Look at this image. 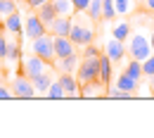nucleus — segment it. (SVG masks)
<instances>
[{"instance_id":"f257e3e1","label":"nucleus","mask_w":154,"mask_h":138,"mask_svg":"<svg viewBox=\"0 0 154 138\" xmlns=\"http://www.w3.org/2000/svg\"><path fill=\"white\" fill-rule=\"evenodd\" d=\"M31 50H33L38 57H43L45 62H52V59L57 57V55H55V36L45 31L43 36L33 38V43H31Z\"/></svg>"},{"instance_id":"f03ea898","label":"nucleus","mask_w":154,"mask_h":138,"mask_svg":"<svg viewBox=\"0 0 154 138\" xmlns=\"http://www.w3.org/2000/svg\"><path fill=\"white\" fill-rule=\"evenodd\" d=\"M128 53H131V57H133V59H140V62H145V59L152 55L149 36H145V34H135V36H131Z\"/></svg>"},{"instance_id":"7ed1b4c3","label":"nucleus","mask_w":154,"mask_h":138,"mask_svg":"<svg viewBox=\"0 0 154 138\" xmlns=\"http://www.w3.org/2000/svg\"><path fill=\"white\" fill-rule=\"evenodd\" d=\"M48 64H50V62H45L43 57H38V55L33 53V55H29V57H21V74L33 81L36 76H40V74L48 72Z\"/></svg>"},{"instance_id":"20e7f679","label":"nucleus","mask_w":154,"mask_h":138,"mask_svg":"<svg viewBox=\"0 0 154 138\" xmlns=\"http://www.w3.org/2000/svg\"><path fill=\"white\" fill-rule=\"evenodd\" d=\"M78 83H88V81L100 79V57H83L78 64Z\"/></svg>"},{"instance_id":"39448f33","label":"nucleus","mask_w":154,"mask_h":138,"mask_svg":"<svg viewBox=\"0 0 154 138\" xmlns=\"http://www.w3.org/2000/svg\"><path fill=\"white\" fill-rule=\"evenodd\" d=\"M69 38L74 40L76 45H88V43H93V38H95V29L90 24H85V21H74Z\"/></svg>"},{"instance_id":"423d86ee","label":"nucleus","mask_w":154,"mask_h":138,"mask_svg":"<svg viewBox=\"0 0 154 138\" xmlns=\"http://www.w3.org/2000/svg\"><path fill=\"white\" fill-rule=\"evenodd\" d=\"M12 93H14V98H36V88H33V81L29 79V76H24L21 74L19 79L12 83Z\"/></svg>"},{"instance_id":"0eeeda50","label":"nucleus","mask_w":154,"mask_h":138,"mask_svg":"<svg viewBox=\"0 0 154 138\" xmlns=\"http://www.w3.org/2000/svg\"><path fill=\"white\" fill-rule=\"evenodd\" d=\"M71 26H74V21L71 17H64V14H57L55 19L48 24V31L52 34V36H69L71 34Z\"/></svg>"},{"instance_id":"6e6552de","label":"nucleus","mask_w":154,"mask_h":138,"mask_svg":"<svg viewBox=\"0 0 154 138\" xmlns=\"http://www.w3.org/2000/svg\"><path fill=\"white\" fill-rule=\"evenodd\" d=\"M45 31H48V26H45V24L40 21V17L36 14V12L26 17V26H24V34H26V36H29L31 40H33V38H38V36H43Z\"/></svg>"},{"instance_id":"1a4fd4ad","label":"nucleus","mask_w":154,"mask_h":138,"mask_svg":"<svg viewBox=\"0 0 154 138\" xmlns=\"http://www.w3.org/2000/svg\"><path fill=\"white\" fill-rule=\"evenodd\" d=\"M0 57H2V59H12V62H14V59H21L19 45L12 43V40H7L2 31H0Z\"/></svg>"},{"instance_id":"9d476101","label":"nucleus","mask_w":154,"mask_h":138,"mask_svg":"<svg viewBox=\"0 0 154 138\" xmlns=\"http://www.w3.org/2000/svg\"><path fill=\"white\" fill-rule=\"evenodd\" d=\"M74 53H76V43L69 36H55V55H57V59L74 55Z\"/></svg>"},{"instance_id":"9b49d317","label":"nucleus","mask_w":154,"mask_h":138,"mask_svg":"<svg viewBox=\"0 0 154 138\" xmlns=\"http://www.w3.org/2000/svg\"><path fill=\"white\" fill-rule=\"evenodd\" d=\"M102 81L95 79V81H88V83H81V91H78V95H83V98H95V95H102Z\"/></svg>"},{"instance_id":"f8f14e48","label":"nucleus","mask_w":154,"mask_h":138,"mask_svg":"<svg viewBox=\"0 0 154 138\" xmlns=\"http://www.w3.org/2000/svg\"><path fill=\"white\" fill-rule=\"evenodd\" d=\"M100 81L104 86H109V81H112V57L107 53L100 55Z\"/></svg>"},{"instance_id":"ddd939ff","label":"nucleus","mask_w":154,"mask_h":138,"mask_svg":"<svg viewBox=\"0 0 154 138\" xmlns=\"http://www.w3.org/2000/svg\"><path fill=\"white\" fill-rule=\"evenodd\" d=\"M116 88H121V91H126V93H135V91H137V79H133L128 72H123V74H119V79H116Z\"/></svg>"},{"instance_id":"4468645a","label":"nucleus","mask_w":154,"mask_h":138,"mask_svg":"<svg viewBox=\"0 0 154 138\" xmlns=\"http://www.w3.org/2000/svg\"><path fill=\"white\" fill-rule=\"evenodd\" d=\"M50 86H52V76H50V72H45V74H40V76H36V79H33L36 95H48Z\"/></svg>"},{"instance_id":"2eb2a0df","label":"nucleus","mask_w":154,"mask_h":138,"mask_svg":"<svg viewBox=\"0 0 154 138\" xmlns=\"http://www.w3.org/2000/svg\"><path fill=\"white\" fill-rule=\"evenodd\" d=\"M107 55L112 57V62H119V59L126 55V48H123V40L119 38H112L109 43H107Z\"/></svg>"},{"instance_id":"dca6fc26","label":"nucleus","mask_w":154,"mask_h":138,"mask_svg":"<svg viewBox=\"0 0 154 138\" xmlns=\"http://www.w3.org/2000/svg\"><path fill=\"white\" fill-rule=\"evenodd\" d=\"M36 14H38V17H40V21H43V24L48 26L50 21L55 19V17H57V10H55L52 0H50V2H45V5H40L38 10H36Z\"/></svg>"},{"instance_id":"f3484780","label":"nucleus","mask_w":154,"mask_h":138,"mask_svg":"<svg viewBox=\"0 0 154 138\" xmlns=\"http://www.w3.org/2000/svg\"><path fill=\"white\" fill-rule=\"evenodd\" d=\"M59 83L64 86L66 95H71V98H76L78 91H81V88H78V79H74L71 74H62V76H59Z\"/></svg>"},{"instance_id":"a211bd4d","label":"nucleus","mask_w":154,"mask_h":138,"mask_svg":"<svg viewBox=\"0 0 154 138\" xmlns=\"http://www.w3.org/2000/svg\"><path fill=\"white\" fill-rule=\"evenodd\" d=\"M57 69L62 72V74H71L74 69H78V57H76V53H74V55H66V57H59Z\"/></svg>"},{"instance_id":"6ab92c4d","label":"nucleus","mask_w":154,"mask_h":138,"mask_svg":"<svg viewBox=\"0 0 154 138\" xmlns=\"http://www.w3.org/2000/svg\"><path fill=\"white\" fill-rule=\"evenodd\" d=\"M2 26H5L7 34H19V31H21V14H19V10H17L14 14H10L7 19L2 21Z\"/></svg>"},{"instance_id":"aec40b11","label":"nucleus","mask_w":154,"mask_h":138,"mask_svg":"<svg viewBox=\"0 0 154 138\" xmlns=\"http://www.w3.org/2000/svg\"><path fill=\"white\" fill-rule=\"evenodd\" d=\"M52 5H55V10H57V14H64V17H71V14L76 12L74 0H52Z\"/></svg>"},{"instance_id":"412c9836","label":"nucleus","mask_w":154,"mask_h":138,"mask_svg":"<svg viewBox=\"0 0 154 138\" xmlns=\"http://www.w3.org/2000/svg\"><path fill=\"white\" fill-rule=\"evenodd\" d=\"M102 12H104L102 0H90V5L85 7V14H88L93 21H100V19H102Z\"/></svg>"},{"instance_id":"4be33fe9","label":"nucleus","mask_w":154,"mask_h":138,"mask_svg":"<svg viewBox=\"0 0 154 138\" xmlns=\"http://www.w3.org/2000/svg\"><path fill=\"white\" fill-rule=\"evenodd\" d=\"M17 12V0H0V24Z\"/></svg>"},{"instance_id":"5701e85b","label":"nucleus","mask_w":154,"mask_h":138,"mask_svg":"<svg viewBox=\"0 0 154 138\" xmlns=\"http://www.w3.org/2000/svg\"><path fill=\"white\" fill-rule=\"evenodd\" d=\"M126 72H128V74H131L133 79L140 81V76L145 74V72H142V62H140V59H131V62H128V69H126Z\"/></svg>"},{"instance_id":"b1692460","label":"nucleus","mask_w":154,"mask_h":138,"mask_svg":"<svg viewBox=\"0 0 154 138\" xmlns=\"http://www.w3.org/2000/svg\"><path fill=\"white\" fill-rule=\"evenodd\" d=\"M48 95H50V98H55V100H62V98H66V91H64V86H62L59 81H52V86H50Z\"/></svg>"},{"instance_id":"393cba45","label":"nucleus","mask_w":154,"mask_h":138,"mask_svg":"<svg viewBox=\"0 0 154 138\" xmlns=\"http://www.w3.org/2000/svg\"><path fill=\"white\" fill-rule=\"evenodd\" d=\"M128 36H131V26H128L126 21H121V24H116V26H114V38L126 40Z\"/></svg>"},{"instance_id":"a878e982","label":"nucleus","mask_w":154,"mask_h":138,"mask_svg":"<svg viewBox=\"0 0 154 138\" xmlns=\"http://www.w3.org/2000/svg\"><path fill=\"white\" fill-rule=\"evenodd\" d=\"M102 7H104L102 19H114V17H116V5H114V0H102Z\"/></svg>"},{"instance_id":"bb28decb","label":"nucleus","mask_w":154,"mask_h":138,"mask_svg":"<svg viewBox=\"0 0 154 138\" xmlns=\"http://www.w3.org/2000/svg\"><path fill=\"white\" fill-rule=\"evenodd\" d=\"M133 2H135V0H114L116 14H128V12L133 10Z\"/></svg>"},{"instance_id":"cd10ccee","label":"nucleus","mask_w":154,"mask_h":138,"mask_svg":"<svg viewBox=\"0 0 154 138\" xmlns=\"http://www.w3.org/2000/svg\"><path fill=\"white\" fill-rule=\"evenodd\" d=\"M109 98L114 100H126V98H133V93H126V91H121V88H109V93H107Z\"/></svg>"},{"instance_id":"c85d7f7f","label":"nucleus","mask_w":154,"mask_h":138,"mask_svg":"<svg viewBox=\"0 0 154 138\" xmlns=\"http://www.w3.org/2000/svg\"><path fill=\"white\" fill-rule=\"evenodd\" d=\"M142 72H145L147 76H152V74H154V53L145 59V62H142Z\"/></svg>"},{"instance_id":"c756f323","label":"nucleus","mask_w":154,"mask_h":138,"mask_svg":"<svg viewBox=\"0 0 154 138\" xmlns=\"http://www.w3.org/2000/svg\"><path fill=\"white\" fill-rule=\"evenodd\" d=\"M83 57H100V50H97V45L88 43V45H85V53H83Z\"/></svg>"},{"instance_id":"7c9ffc66","label":"nucleus","mask_w":154,"mask_h":138,"mask_svg":"<svg viewBox=\"0 0 154 138\" xmlns=\"http://www.w3.org/2000/svg\"><path fill=\"white\" fill-rule=\"evenodd\" d=\"M90 5V0H74V7H76V12H85V7Z\"/></svg>"},{"instance_id":"2f4dec72","label":"nucleus","mask_w":154,"mask_h":138,"mask_svg":"<svg viewBox=\"0 0 154 138\" xmlns=\"http://www.w3.org/2000/svg\"><path fill=\"white\" fill-rule=\"evenodd\" d=\"M7 98H14V93H12L10 88H5V86H0V100H7Z\"/></svg>"},{"instance_id":"473e14b6","label":"nucleus","mask_w":154,"mask_h":138,"mask_svg":"<svg viewBox=\"0 0 154 138\" xmlns=\"http://www.w3.org/2000/svg\"><path fill=\"white\" fill-rule=\"evenodd\" d=\"M29 2V7H33V10H38L40 5H45V2H50V0H26Z\"/></svg>"},{"instance_id":"72a5a7b5","label":"nucleus","mask_w":154,"mask_h":138,"mask_svg":"<svg viewBox=\"0 0 154 138\" xmlns=\"http://www.w3.org/2000/svg\"><path fill=\"white\" fill-rule=\"evenodd\" d=\"M145 5H147V10H149V12H154V0H145Z\"/></svg>"},{"instance_id":"f704fd0d","label":"nucleus","mask_w":154,"mask_h":138,"mask_svg":"<svg viewBox=\"0 0 154 138\" xmlns=\"http://www.w3.org/2000/svg\"><path fill=\"white\" fill-rule=\"evenodd\" d=\"M149 45H152V53H154V31H152V36H149Z\"/></svg>"},{"instance_id":"c9c22d12","label":"nucleus","mask_w":154,"mask_h":138,"mask_svg":"<svg viewBox=\"0 0 154 138\" xmlns=\"http://www.w3.org/2000/svg\"><path fill=\"white\" fill-rule=\"evenodd\" d=\"M149 86H152V91H154V74L149 76Z\"/></svg>"},{"instance_id":"e433bc0d","label":"nucleus","mask_w":154,"mask_h":138,"mask_svg":"<svg viewBox=\"0 0 154 138\" xmlns=\"http://www.w3.org/2000/svg\"><path fill=\"white\" fill-rule=\"evenodd\" d=\"M135 2H145V0H135Z\"/></svg>"},{"instance_id":"4c0bfd02","label":"nucleus","mask_w":154,"mask_h":138,"mask_svg":"<svg viewBox=\"0 0 154 138\" xmlns=\"http://www.w3.org/2000/svg\"><path fill=\"white\" fill-rule=\"evenodd\" d=\"M0 59H2V57H0ZM0 72H2V64H0Z\"/></svg>"},{"instance_id":"58836bf2","label":"nucleus","mask_w":154,"mask_h":138,"mask_svg":"<svg viewBox=\"0 0 154 138\" xmlns=\"http://www.w3.org/2000/svg\"><path fill=\"white\" fill-rule=\"evenodd\" d=\"M0 31H2V24H0Z\"/></svg>"}]
</instances>
